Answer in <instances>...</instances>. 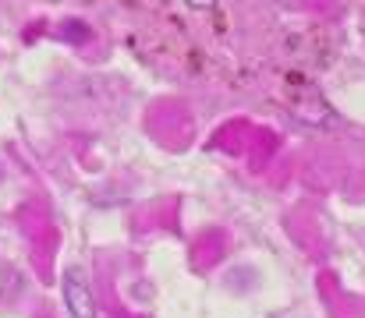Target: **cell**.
<instances>
[{"label": "cell", "mask_w": 365, "mask_h": 318, "mask_svg": "<svg viewBox=\"0 0 365 318\" xmlns=\"http://www.w3.org/2000/svg\"><path fill=\"white\" fill-rule=\"evenodd\" d=\"M61 294H64V308L71 318H96V297L93 287L86 283V276L78 269H68L61 280Z\"/></svg>", "instance_id": "obj_1"}, {"label": "cell", "mask_w": 365, "mask_h": 318, "mask_svg": "<svg viewBox=\"0 0 365 318\" xmlns=\"http://www.w3.org/2000/svg\"><path fill=\"white\" fill-rule=\"evenodd\" d=\"M185 4H192V7H213L217 0H185Z\"/></svg>", "instance_id": "obj_2"}]
</instances>
